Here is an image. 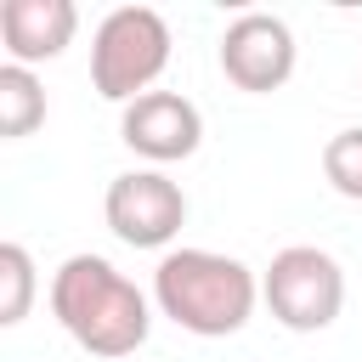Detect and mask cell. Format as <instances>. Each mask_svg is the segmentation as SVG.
I'll return each instance as SVG.
<instances>
[{
	"instance_id": "11",
	"label": "cell",
	"mask_w": 362,
	"mask_h": 362,
	"mask_svg": "<svg viewBox=\"0 0 362 362\" xmlns=\"http://www.w3.org/2000/svg\"><path fill=\"white\" fill-rule=\"evenodd\" d=\"M322 175H328V187H334L339 198H356V204H362V124L328 136V147H322Z\"/></svg>"
},
{
	"instance_id": "9",
	"label": "cell",
	"mask_w": 362,
	"mask_h": 362,
	"mask_svg": "<svg viewBox=\"0 0 362 362\" xmlns=\"http://www.w3.org/2000/svg\"><path fill=\"white\" fill-rule=\"evenodd\" d=\"M40 124H45V85H40V74L6 62L0 68V136L6 141H23Z\"/></svg>"
},
{
	"instance_id": "3",
	"label": "cell",
	"mask_w": 362,
	"mask_h": 362,
	"mask_svg": "<svg viewBox=\"0 0 362 362\" xmlns=\"http://www.w3.org/2000/svg\"><path fill=\"white\" fill-rule=\"evenodd\" d=\"M170 68V23L153 6H113L90 34V85L102 102L130 107Z\"/></svg>"
},
{
	"instance_id": "2",
	"label": "cell",
	"mask_w": 362,
	"mask_h": 362,
	"mask_svg": "<svg viewBox=\"0 0 362 362\" xmlns=\"http://www.w3.org/2000/svg\"><path fill=\"white\" fill-rule=\"evenodd\" d=\"M153 305L198 339H226L255 317L260 277L221 249H170L153 266Z\"/></svg>"
},
{
	"instance_id": "6",
	"label": "cell",
	"mask_w": 362,
	"mask_h": 362,
	"mask_svg": "<svg viewBox=\"0 0 362 362\" xmlns=\"http://www.w3.org/2000/svg\"><path fill=\"white\" fill-rule=\"evenodd\" d=\"M294 57H300L294 28L272 11H243L221 28V74L249 96L283 90L288 74H294Z\"/></svg>"
},
{
	"instance_id": "4",
	"label": "cell",
	"mask_w": 362,
	"mask_h": 362,
	"mask_svg": "<svg viewBox=\"0 0 362 362\" xmlns=\"http://www.w3.org/2000/svg\"><path fill=\"white\" fill-rule=\"evenodd\" d=\"M260 300L288 334H322L345 305V272L317 243H288L260 272Z\"/></svg>"
},
{
	"instance_id": "7",
	"label": "cell",
	"mask_w": 362,
	"mask_h": 362,
	"mask_svg": "<svg viewBox=\"0 0 362 362\" xmlns=\"http://www.w3.org/2000/svg\"><path fill=\"white\" fill-rule=\"evenodd\" d=\"M119 141L136 158H147L153 170L175 164V158H192L198 141H204V113L181 90H147L119 113Z\"/></svg>"
},
{
	"instance_id": "8",
	"label": "cell",
	"mask_w": 362,
	"mask_h": 362,
	"mask_svg": "<svg viewBox=\"0 0 362 362\" xmlns=\"http://www.w3.org/2000/svg\"><path fill=\"white\" fill-rule=\"evenodd\" d=\"M79 11L74 0H0V45L6 62L34 68V62H57L74 45Z\"/></svg>"
},
{
	"instance_id": "5",
	"label": "cell",
	"mask_w": 362,
	"mask_h": 362,
	"mask_svg": "<svg viewBox=\"0 0 362 362\" xmlns=\"http://www.w3.org/2000/svg\"><path fill=\"white\" fill-rule=\"evenodd\" d=\"M102 215L107 232L130 249H164L175 243V232L187 226V192L164 175V170H124L107 181L102 192Z\"/></svg>"
},
{
	"instance_id": "10",
	"label": "cell",
	"mask_w": 362,
	"mask_h": 362,
	"mask_svg": "<svg viewBox=\"0 0 362 362\" xmlns=\"http://www.w3.org/2000/svg\"><path fill=\"white\" fill-rule=\"evenodd\" d=\"M34 305V255L23 243H0V322L17 328Z\"/></svg>"
},
{
	"instance_id": "1",
	"label": "cell",
	"mask_w": 362,
	"mask_h": 362,
	"mask_svg": "<svg viewBox=\"0 0 362 362\" xmlns=\"http://www.w3.org/2000/svg\"><path fill=\"white\" fill-rule=\"evenodd\" d=\"M51 317L62 322V334L79 351H90L102 362H119V356L141 351L147 328H153L147 294L107 255H68L51 272Z\"/></svg>"
}]
</instances>
